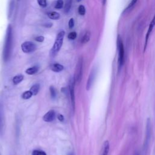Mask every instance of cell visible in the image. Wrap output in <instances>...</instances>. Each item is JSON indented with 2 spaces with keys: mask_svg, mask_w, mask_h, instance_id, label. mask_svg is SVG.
<instances>
[{
  "mask_svg": "<svg viewBox=\"0 0 155 155\" xmlns=\"http://www.w3.org/2000/svg\"><path fill=\"white\" fill-rule=\"evenodd\" d=\"M82 69H83V59L80 57L78 61L74 76V81L75 84H79L81 81L82 76Z\"/></svg>",
  "mask_w": 155,
  "mask_h": 155,
  "instance_id": "5",
  "label": "cell"
},
{
  "mask_svg": "<svg viewBox=\"0 0 155 155\" xmlns=\"http://www.w3.org/2000/svg\"><path fill=\"white\" fill-rule=\"evenodd\" d=\"M58 119L60 121H63L64 118V116H63L62 114H58Z\"/></svg>",
  "mask_w": 155,
  "mask_h": 155,
  "instance_id": "30",
  "label": "cell"
},
{
  "mask_svg": "<svg viewBox=\"0 0 155 155\" xmlns=\"http://www.w3.org/2000/svg\"><path fill=\"white\" fill-rule=\"evenodd\" d=\"M38 71V67L36 66H33L32 67H30V68H27L25 71V73L28 74L32 75V74H35Z\"/></svg>",
  "mask_w": 155,
  "mask_h": 155,
  "instance_id": "17",
  "label": "cell"
},
{
  "mask_svg": "<svg viewBox=\"0 0 155 155\" xmlns=\"http://www.w3.org/2000/svg\"><path fill=\"white\" fill-rule=\"evenodd\" d=\"M135 155H139V154H138V153H136V154H135Z\"/></svg>",
  "mask_w": 155,
  "mask_h": 155,
  "instance_id": "33",
  "label": "cell"
},
{
  "mask_svg": "<svg viewBox=\"0 0 155 155\" xmlns=\"http://www.w3.org/2000/svg\"><path fill=\"white\" fill-rule=\"evenodd\" d=\"M71 3H72V0H65V7H64V12L65 13H68L70 10Z\"/></svg>",
  "mask_w": 155,
  "mask_h": 155,
  "instance_id": "19",
  "label": "cell"
},
{
  "mask_svg": "<svg viewBox=\"0 0 155 155\" xmlns=\"http://www.w3.org/2000/svg\"><path fill=\"white\" fill-rule=\"evenodd\" d=\"M38 4L42 7H45L47 6V0H37Z\"/></svg>",
  "mask_w": 155,
  "mask_h": 155,
  "instance_id": "26",
  "label": "cell"
},
{
  "mask_svg": "<svg viewBox=\"0 0 155 155\" xmlns=\"http://www.w3.org/2000/svg\"><path fill=\"white\" fill-rule=\"evenodd\" d=\"M35 40L38 42H42L44 41V37L42 36H38L37 37L35 38Z\"/></svg>",
  "mask_w": 155,
  "mask_h": 155,
  "instance_id": "29",
  "label": "cell"
},
{
  "mask_svg": "<svg viewBox=\"0 0 155 155\" xmlns=\"http://www.w3.org/2000/svg\"><path fill=\"white\" fill-rule=\"evenodd\" d=\"M154 26H155V13H154V16H153V19H152L150 24V25L148 27V30H147V35H146V36H145V41L144 47H143V51H145L146 48H147L149 37H150Z\"/></svg>",
  "mask_w": 155,
  "mask_h": 155,
  "instance_id": "8",
  "label": "cell"
},
{
  "mask_svg": "<svg viewBox=\"0 0 155 155\" xmlns=\"http://www.w3.org/2000/svg\"><path fill=\"white\" fill-rule=\"evenodd\" d=\"M145 136L144 139V142L143 144V150L142 153L143 155H145L147 153V151L148 150L150 142V137H151V120L149 117L147 119L146 122V127H145Z\"/></svg>",
  "mask_w": 155,
  "mask_h": 155,
  "instance_id": "4",
  "label": "cell"
},
{
  "mask_svg": "<svg viewBox=\"0 0 155 155\" xmlns=\"http://www.w3.org/2000/svg\"><path fill=\"white\" fill-rule=\"evenodd\" d=\"M103 1V4H105V1H106V0H102Z\"/></svg>",
  "mask_w": 155,
  "mask_h": 155,
  "instance_id": "32",
  "label": "cell"
},
{
  "mask_svg": "<svg viewBox=\"0 0 155 155\" xmlns=\"http://www.w3.org/2000/svg\"><path fill=\"white\" fill-rule=\"evenodd\" d=\"M32 155H47L46 153L43 151L34 150L32 153Z\"/></svg>",
  "mask_w": 155,
  "mask_h": 155,
  "instance_id": "25",
  "label": "cell"
},
{
  "mask_svg": "<svg viewBox=\"0 0 155 155\" xmlns=\"http://www.w3.org/2000/svg\"><path fill=\"white\" fill-rule=\"evenodd\" d=\"M76 36H77V34H76V33L75 31L70 32V33L68 35V36H67L68 38L69 39H71V40H74V39L76 38Z\"/></svg>",
  "mask_w": 155,
  "mask_h": 155,
  "instance_id": "24",
  "label": "cell"
},
{
  "mask_svg": "<svg viewBox=\"0 0 155 155\" xmlns=\"http://www.w3.org/2000/svg\"><path fill=\"white\" fill-rule=\"evenodd\" d=\"M137 0H131V2H130V3L128 4V7L125 8V10H127L128 9L131 8L132 7H133V6L136 4V3L137 2Z\"/></svg>",
  "mask_w": 155,
  "mask_h": 155,
  "instance_id": "27",
  "label": "cell"
},
{
  "mask_svg": "<svg viewBox=\"0 0 155 155\" xmlns=\"http://www.w3.org/2000/svg\"><path fill=\"white\" fill-rule=\"evenodd\" d=\"M74 20L73 18H71L68 21V27L69 28H72L74 27Z\"/></svg>",
  "mask_w": 155,
  "mask_h": 155,
  "instance_id": "28",
  "label": "cell"
},
{
  "mask_svg": "<svg viewBox=\"0 0 155 155\" xmlns=\"http://www.w3.org/2000/svg\"><path fill=\"white\" fill-rule=\"evenodd\" d=\"M78 13L81 15H84L85 13V8L83 5H80L78 7Z\"/></svg>",
  "mask_w": 155,
  "mask_h": 155,
  "instance_id": "22",
  "label": "cell"
},
{
  "mask_svg": "<svg viewBox=\"0 0 155 155\" xmlns=\"http://www.w3.org/2000/svg\"><path fill=\"white\" fill-rule=\"evenodd\" d=\"M39 88H40V86L39 84H35L30 88V90L32 93L33 95H36L39 91Z\"/></svg>",
  "mask_w": 155,
  "mask_h": 155,
  "instance_id": "18",
  "label": "cell"
},
{
  "mask_svg": "<svg viewBox=\"0 0 155 155\" xmlns=\"http://www.w3.org/2000/svg\"><path fill=\"white\" fill-rule=\"evenodd\" d=\"M23 79H24V76L22 74L16 75L13 78V82L15 85L18 84L23 80Z\"/></svg>",
  "mask_w": 155,
  "mask_h": 155,
  "instance_id": "15",
  "label": "cell"
},
{
  "mask_svg": "<svg viewBox=\"0 0 155 155\" xmlns=\"http://www.w3.org/2000/svg\"><path fill=\"white\" fill-rule=\"evenodd\" d=\"M74 78L71 79L70 81V84H69V93H70V99H71V105H72V107L73 109H74V104H75V101H74Z\"/></svg>",
  "mask_w": 155,
  "mask_h": 155,
  "instance_id": "9",
  "label": "cell"
},
{
  "mask_svg": "<svg viewBox=\"0 0 155 155\" xmlns=\"http://www.w3.org/2000/svg\"><path fill=\"white\" fill-rule=\"evenodd\" d=\"M33 96L32 93L30 90L24 91L22 94V98L24 99H28Z\"/></svg>",
  "mask_w": 155,
  "mask_h": 155,
  "instance_id": "20",
  "label": "cell"
},
{
  "mask_svg": "<svg viewBox=\"0 0 155 155\" xmlns=\"http://www.w3.org/2000/svg\"><path fill=\"white\" fill-rule=\"evenodd\" d=\"M117 53H118V58H117L118 70L119 71L122 68L125 62L124 47L122 38L119 35L117 36Z\"/></svg>",
  "mask_w": 155,
  "mask_h": 155,
  "instance_id": "2",
  "label": "cell"
},
{
  "mask_svg": "<svg viewBox=\"0 0 155 155\" xmlns=\"http://www.w3.org/2000/svg\"><path fill=\"white\" fill-rule=\"evenodd\" d=\"M64 5V2L62 0H58L56 1V5H55V8H62Z\"/></svg>",
  "mask_w": 155,
  "mask_h": 155,
  "instance_id": "23",
  "label": "cell"
},
{
  "mask_svg": "<svg viewBox=\"0 0 155 155\" xmlns=\"http://www.w3.org/2000/svg\"><path fill=\"white\" fill-rule=\"evenodd\" d=\"M90 36H91L90 32L89 31H87L82 38V41H81L82 43L86 44L87 42H88L90 39Z\"/></svg>",
  "mask_w": 155,
  "mask_h": 155,
  "instance_id": "16",
  "label": "cell"
},
{
  "mask_svg": "<svg viewBox=\"0 0 155 155\" xmlns=\"http://www.w3.org/2000/svg\"><path fill=\"white\" fill-rule=\"evenodd\" d=\"M50 68L54 72H60L62 70H63L64 69V67L62 65L56 63V64H51L50 66Z\"/></svg>",
  "mask_w": 155,
  "mask_h": 155,
  "instance_id": "13",
  "label": "cell"
},
{
  "mask_svg": "<svg viewBox=\"0 0 155 155\" xmlns=\"http://www.w3.org/2000/svg\"><path fill=\"white\" fill-rule=\"evenodd\" d=\"M46 25H44L45 27H50L52 26V24L51 23H48V24H45Z\"/></svg>",
  "mask_w": 155,
  "mask_h": 155,
  "instance_id": "31",
  "label": "cell"
},
{
  "mask_svg": "<svg viewBox=\"0 0 155 155\" xmlns=\"http://www.w3.org/2000/svg\"><path fill=\"white\" fill-rule=\"evenodd\" d=\"M96 74H97V69L96 67H93L92 68V70H91L89 76H88V78L87 79V85H86L87 90H89L91 88V87L94 81V79L96 78Z\"/></svg>",
  "mask_w": 155,
  "mask_h": 155,
  "instance_id": "7",
  "label": "cell"
},
{
  "mask_svg": "<svg viewBox=\"0 0 155 155\" xmlns=\"http://www.w3.org/2000/svg\"><path fill=\"white\" fill-rule=\"evenodd\" d=\"M5 128V119L3 113V110L0 105V136H2L4 131Z\"/></svg>",
  "mask_w": 155,
  "mask_h": 155,
  "instance_id": "12",
  "label": "cell"
},
{
  "mask_svg": "<svg viewBox=\"0 0 155 155\" xmlns=\"http://www.w3.org/2000/svg\"><path fill=\"white\" fill-rule=\"evenodd\" d=\"M50 96L53 99H54L56 96V89L53 86H51L50 87Z\"/></svg>",
  "mask_w": 155,
  "mask_h": 155,
  "instance_id": "21",
  "label": "cell"
},
{
  "mask_svg": "<svg viewBox=\"0 0 155 155\" xmlns=\"http://www.w3.org/2000/svg\"><path fill=\"white\" fill-rule=\"evenodd\" d=\"M21 49L24 53H29L33 52L36 49V45L32 42L25 41L21 44Z\"/></svg>",
  "mask_w": 155,
  "mask_h": 155,
  "instance_id": "6",
  "label": "cell"
},
{
  "mask_svg": "<svg viewBox=\"0 0 155 155\" xmlns=\"http://www.w3.org/2000/svg\"><path fill=\"white\" fill-rule=\"evenodd\" d=\"M47 15L50 19H53V20H57L58 19H59V18H60V15L56 12H48Z\"/></svg>",
  "mask_w": 155,
  "mask_h": 155,
  "instance_id": "14",
  "label": "cell"
},
{
  "mask_svg": "<svg viewBox=\"0 0 155 155\" xmlns=\"http://www.w3.org/2000/svg\"><path fill=\"white\" fill-rule=\"evenodd\" d=\"M64 35H65V31L63 30L59 31L58 33L56 39L54 41V44L53 45V47L50 51V56H51V57L55 56L57 54V53H58V51L60 50V49L62 45Z\"/></svg>",
  "mask_w": 155,
  "mask_h": 155,
  "instance_id": "3",
  "label": "cell"
},
{
  "mask_svg": "<svg viewBox=\"0 0 155 155\" xmlns=\"http://www.w3.org/2000/svg\"><path fill=\"white\" fill-rule=\"evenodd\" d=\"M12 27L11 25H8L7 30H6V35L5 37V41L4 44L3 51H2V58L4 62L7 61L10 56L12 53Z\"/></svg>",
  "mask_w": 155,
  "mask_h": 155,
  "instance_id": "1",
  "label": "cell"
},
{
  "mask_svg": "<svg viewBox=\"0 0 155 155\" xmlns=\"http://www.w3.org/2000/svg\"><path fill=\"white\" fill-rule=\"evenodd\" d=\"M56 117V113L53 110H49L43 116V120L45 122H50L53 121Z\"/></svg>",
  "mask_w": 155,
  "mask_h": 155,
  "instance_id": "10",
  "label": "cell"
},
{
  "mask_svg": "<svg viewBox=\"0 0 155 155\" xmlns=\"http://www.w3.org/2000/svg\"><path fill=\"white\" fill-rule=\"evenodd\" d=\"M110 150V143L108 140H105L101 147L99 155H108Z\"/></svg>",
  "mask_w": 155,
  "mask_h": 155,
  "instance_id": "11",
  "label": "cell"
}]
</instances>
